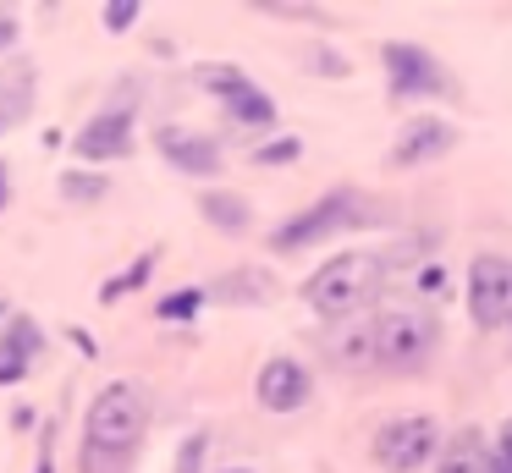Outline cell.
Here are the masks:
<instances>
[{
    "label": "cell",
    "mask_w": 512,
    "mask_h": 473,
    "mask_svg": "<svg viewBox=\"0 0 512 473\" xmlns=\"http://www.w3.org/2000/svg\"><path fill=\"white\" fill-rule=\"evenodd\" d=\"M67 336H72V341H78V352H83V358H94V352H100V347H94V341H89V330H78V325H72V330H67Z\"/></svg>",
    "instance_id": "f546056e"
},
{
    "label": "cell",
    "mask_w": 512,
    "mask_h": 473,
    "mask_svg": "<svg viewBox=\"0 0 512 473\" xmlns=\"http://www.w3.org/2000/svg\"><path fill=\"white\" fill-rule=\"evenodd\" d=\"M226 473H248V468H226Z\"/></svg>",
    "instance_id": "1f68e13d"
},
{
    "label": "cell",
    "mask_w": 512,
    "mask_h": 473,
    "mask_svg": "<svg viewBox=\"0 0 512 473\" xmlns=\"http://www.w3.org/2000/svg\"><path fill=\"white\" fill-rule=\"evenodd\" d=\"M144 17V6H138V0H111V6L100 11V22H105V33H127L133 28V22Z\"/></svg>",
    "instance_id": "cb8c5ba5"
},
{
    "label": "cell",
    "mask_w": 512,
    "mask_h": 473,
    "mask_svg": "<svg viewBox=\"0 0 512 473\" xmlns=\"http://www.w3.org/2000/svg\"><path fill=\"white\" fill-rule=\"evenodd\" d=\"M320 352H325V363H336V369H347V374L375 369V325H369V319H342Z\"/></svg>",
    "instance_id": "4fadbf2b"
},
{
    "label": "cell",
    "mask_w": 512,
    "mask_h": 473,
    "mask_svg": "<svg viewBox=\"0 0 512 473\" xmlns=\"http://www.w3.org/2000/svg\"><path fill=\"white\" fill-rule=\"evenodd\" d=\"M199 215H204V226L226 231V237H243V231L254 226V209H248V198H243V193H226V187L199 193Z\"/></svg>",
    "instance_id": "2e32d148"
},
{
    "label": "cell",
    "mask_w": 512,
    "mask_h": 473,
    "mask_svg": "<svg viewBox=\"0 0 512 473\" xmlns=\"http://www.w3.org/2000/svg\"><path fill=\"white\" fill-rule=\"evenodd\" d=\"M303 154V138H270L254 149V165H265V171H276V165H292Z\"/></svg>",
    "instance_id": "44dd1931"
},
{
    "label": "cell",
    "mask_w": 512,
    "mask_h": 473,
    "mask_svg": "<svg viewBox=\"0 0 512 473\" xmlns=\"http://www.w3.org/2000/svg\"><path fill=\"white\" fill-rule=\"evenodd\" d=\"M435 473H490V440L479 429H457L435 451Z\"/></svg>",
    "instance_id": "5bb4252c"
},
{
    "label": "cell",
    "mask_w": 512,
    "mask_h": 473,
    "mask_svg": "<svg viewBox=\"0 0 512 473\" xmlns=\"http://www.w3.org/2000/svg\"><path fill=\"white\" fill-rule=\"evenodd\" d=\"M72 154H78L83 165L127 160V154H133V116H127V110H100L89 127H78V138H72Z\"/></svg>",
    "instance_id": "7c38bea8"
},
{
    "label": "cell",
    "mask_w": 512,
    "mask_h": 473,
    "mask_svg": "<svg viewBox=\"0 0 512 473\" xmlns=\"http://www.w3.org/2000/svg\"><path fill=\"white\" fill-rule=\"evenodd\" d=\"M204 451H210V435H188L182 440V451H177V473H199V462H204Z\"/></svg>",
    "instance_id": "d4e9b609"
},
{
    "label": "cell",
    "mask_w": 512,
    "mask_h": 473,
    "mask_svg": "<svg viewBox=\"0 0 512 473\" xmlns=\"http://www.w3.org/2000/svg\"><path fill=\"white\" fill-rule=\"evenodd\" d=\"M457 149V127L446 116H413V121H402V132H397V143H391V165H402V171H413V165H435L441 154H452Z\"/></svg>",
    "instance_id": "30bf717a"
},
{
    "label": "cell",
    "mask_w": 512,
    "mask_h": 473,
    "mask_svg": "<svg viewBox=\"0 0 512 473\" xmlns=\"http://www.w3.org/2000/svg\"><path fill=\"white\" fill-rule=\"evenodd\" d=\"M50 446H56V429H50L45 446H39V473H56V462H50Z\"/></svg>",
    "instance_id": "f1b7e54d"
},
{
    "label": "cell",
    "mask_w": 512,
    "mask_h": 473,
    "mask_svg": "<svg viewBox=\"0 0 512 473\" xmlns=\"http://www.w3.org/2000/svg\"><path fill=\"white\" fill-rule=\"evenodd\" d=\"M380 61H386V77H391V99H452L457 94L446 61L435 50H424V44L391 39V44H380Z\"/></svg>",
    "instance_id": "5b68a950"
},
{
    "label": "cell",
    "mask_w": 512,
    "mask_h": 473,
    "mask_svg": "<svg viewBox=\"0 0 512 473\" xmlns=\"http://www.w3.org/2000/svg\"><path fill=\"white\" fill-rule=\"evenodd\" d=\"M105 193H111V182L100 171H61V198L67 204H100Z\"/></svg>",
    "instance_id": "d6986e66"
},
{
    "label": "cell",
    "mask_w": 512,
    "mask_h": 473,
    "mask_svg": "<svg viewBox=\"0 0 512 473\" xmlns=\"http://www.w3.org/2000/svg\"><path fill=\"white\" fill-rule=\"evenodd\" d=\"M413 253L408 248H347V253H331L320 270L303 281V303L314 308L320 319H353L358 308H369L380 292L391 286V275L408 264Z\"/></svg>",
    "instance_id": "6da1fadb"
},
{
    "label": "cell",
    "mask_w": 512,
    "mask_h": 473,
    "mask_svg": "<svg viewBox=\"0 0 512 473\" xmlns=\"http://www.w3.org/2000/svg\"><path fill=\"white\" fill-rule=\"evenodd\" d=\"M468 314L479 330L512 325V259L501 253H479L468 264Z\"/></svg>",
    "instance_id": "ba28073f"
},
{
    "label": "cell",
    "mask_w": 512,
    "mask_h": 473,
    "mask_svg": "<svg viewBox=\"0 0 512 473\" xmlns=\"http://www.w3.org/2000/svg\"><path fill=\"white\" fill-rule=\"evenodd\" d=\"M28 110H34V66L12 61L6 72H0V127L28 121Z\"/></svg>",
    "instance_id": "e0dca14e"
},
{
    "label": "cell",
    "mask_w": 512,
    "mask_h": 473,
    "mask_svg": "<svg viewBox=\"0 0 512 473\" xmlns=\"http://www.w3.org/2000/svg\"><path fill=\"white\" fill-rule=\"evenodd\" d=\"M12 44H17V17L6 11V17H0V50H12Z\"/></svg>",
    "instance_id": "83f0119b"
},
{
    "label": "cell",
    "mask_w": 512,
    "mask_h": 473,
    "mask_svg": "<svg viewBox=\"0 0 512 473\" xmlns=\"http://www.w3.org/2000/svg\"><path fill=\"white\" fill-rule=\"evenodd\" d=\"M358 220H364V193H358V187H331V193H320L309 209L287 215L276 231H270V253L320 248V242H331L336 231L358 226Z\"/></svg>",
    "instance_id": "277c9868"
},
{
    "label": "cell",
    "mask_w": 512,
    "mask_h": 473,
    "mask_svg": "<svg viewBox=\"0 0 512 473\" xmlns=\"http://www.w3.org/2000/svg\"><path fill=\"white\" fill-rule=\"evenodd\" d=\"M314 66L331 72V77H347V61H342V55H331V50H314Z\"/></svg>",
    "instance_id": "4316f807"
},
{
    "label": "cell",
    "mask_w": 512,
    "mask_h": 473,
    "mask_svg": "<svg viewBox=\"0 0 512 473\" xmlns=\"http://www.w3.org/2000/svg\"><path fill=\"white\" fill-rule=\"evenodd\" d=\"M149 418H155V396L144 380H111L100 396L89 402V440L83 446L100 457H127L144 446Z\"/></svg>",
    "instance_id": "7a4b0ae2"
},
{
    "label": "cell",
    "mask_w": 512,
    "mask_h": 473,
    "mask_svg": "<svg viewBox=\"0 0 512 473\" xmlns=\"http://www.w3.org/2000/svg\"><path fill=\"white\" fill-rule=\"evenodd\" d=\"M6 341H17L28 358H39V352H45V330H39V319H28V314H17L12 325H6Z\"/></svg>",
    "instance_id": "603a6c76"
},
{
    "label": "cell",
    "mask_w": 512,
    "mask_h": 473,
    "mask_svg": "<svg viewBox=\"0 0 512 473\" xmlns=\"http://www.w3.org/2000/svg\"><path fill=\"white\" fill-rule=\"evenodd\" d=\"M160 253H144V259H133L122 275H111V281L100 286V303H122L127 292H138V286H149V275H155Z\"/></svg>",
    "instance_id": "ac0fdd59"
},
{
    "label": "cell",
    "mask_w": 512,
    "mask_h": 473,
    "mask_svg": "<svg viewBox=\"0 0 512 473\" xmlns=\"http://www.w3.org/2000/svg\"><path fill=\"white\" fill-rule=\"evenodd\" d=\"M28 363H34V358H28L17 341L0 336V385H23V380H28Z\"/></svg>",
    "instance_id": "7402d4cb"
},
{
    "label": "cell",
    "mask_w": 512,
    "mask_h": 473,
    "mask_svg": "<svg viewBox=\"0 0 512 473\" xmlns=\"http://www.w3.org/2000/svg\"><path fill=\"white\" fill-rule=\"evenodd\" d=\"M369 325H375V369L380 374H413L441 347V319L430 308H386Z\"/></svg>",
    "instance_id": "3957f363"
},
{
    "label": "cell",
    "mask_w": 512,
    "mask_h": 473,
    "mask_svg": "<svg viewBox=\"0 0 512 473\" xmlns=\"http://www.w3.org/2000/svg\"><path fill=\"white\" fill-rule=\"evenodd\" d=\"M210 297H221V303H270L276 297V275L259 270V264H243V270H226L215 286H204Z\"/></svg>",
    "instance_id": "9a60e30c"
},
{
    "label": "cell",
    "mask_w": 512,
    "mask_h": 473,
    "mask_svg": "<svg viewBox=\"0 0 512 473\" xmlns=\"http://www.w3.org/2000/svg\"><path fill=\"white\" fill-rule=\"evenodd\" d=\"M155 149L166 154L171 171L182 176H221L226 171V154L210 132H188V127H160L155 132Z\"/></svg>",
    "instance_id": "8fae6325"
},
{
    "label": "cell",
    "mask_w": 512,
    "mask_h": 473,
    "mask_svg": "<svg viewBox=\"0 0 512 473\" xmlns=\"http://www.w3.org/2000/svg\"><path fill=\"white\" fill-rule=\"evenodd\" d=\"M254 396H259V407H265V413H298V407H309V396H314L309 363H298V358H265V363H259V374H254Z\"/></svg>",
    "instance_id": "9c48e42d"
},
{
    "label": "cell",
    "mask_w": 512,
    "mask_h": 473,
    "mask_svg": "<svg viewBox=\"0 0 512 473\" xmlns=\"http://www.w3.org/2000/svg\"><path fill=\"white\" fill-rule=\"evenodd\" d=\"M12 204V171H6V160H0V209Z\"/></svg>",
    "instance_id": "4dcf8cb0"
},
{
    "label": "cell",
    "mask_w": 512,
    "mask_h": 473,
    "mask_svg": "<svg viewBox=\"0 0 512 473\" xmlns=\"http://www.w3.org/2000/svg\"><path fill=\"white\" fill-rule=\"evenodd\" d=\"M204 303H210V292H204V286H182V292L160 297V303H155V314H160V319H193Z\"/></svg>",
    "instance_id": "ffe728a7"
},
{
    "label": "cell",
    "mask_w": 512,
    "mask_h": 473,
    "mask_svg": "<svg viewBox=\"0 0 512 473\" xmlns=\"http://www.w3.org/2000/svg\"><path fill=\"white\" fill-rule=\"evenodd\" d=\"M199 83L226 105V121H237V127H254V132L276 127V99H270L265 88H259L254 77L243 72V66H215V61H210V66H199Z\"/></svg>",
    "instance_id": "52a82bcc"
},
{
    "label": "cell",
    "mask_w": 512,
    "mask_h": 473,
    "mask_svg": "<svg viewBox=\"0 0 512 473\" xmlns=\"http://www.w3.org/2000/svg\"><path fill=\"white\" fill-rule=\"evenodd\" d=\"M375 462L386 473H419L424 462H435V451H441V424H435L430 413H402L391 418V424H380L375 435Z\"/></svg>",
    "instance_id": "8992f818"
},
{
    "label": "cell",
    "mask_w": 512,
    "mask_h": 473,
    "mask_svg": "<svg viewBox=\"0 0 512 473\" xmlns=\"http://www.w3.org/2000/svg\"><path fill=\"white\" fill-rule=\"evenodd\" d=\"M490 473H512V418L501 424V435L490 440Z\"/></svg>",
    "instance_id": "484cf974"
}]
</instances>
